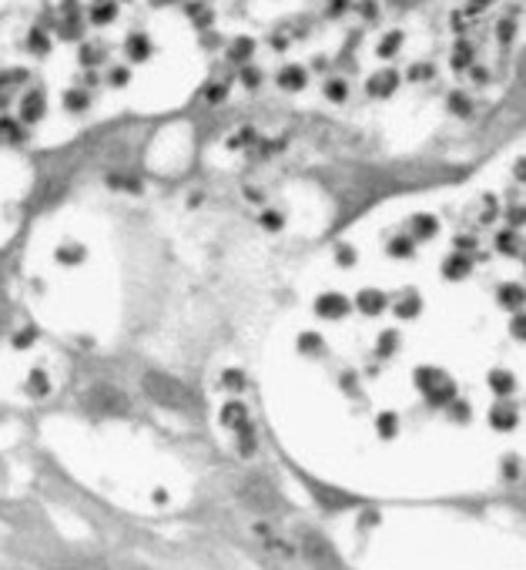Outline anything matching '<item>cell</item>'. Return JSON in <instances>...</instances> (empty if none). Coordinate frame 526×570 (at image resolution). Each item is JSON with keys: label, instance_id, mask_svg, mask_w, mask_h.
I'll return each mask as SVG.
<instances>
[{"label": "cell", "instance_id": "6da1fadb", "mask_svg": "<svg viewBox=\"0 0 526 570\" xmlns=\"http://www.w3.org/2000/svg\"><path fill=\"white\" fill-rule=\"evenodd\" d=\"M145 393L168 410H188L191 406L188 386L178 383L175 376H165V373H145Z\"/></svg>", "mask_w": 526, "mask_h": 570}, {"label": "cell", "instance_id": "277c9868", "mask_svg": "<svg viewBox=\"0 0 526 570\" xmlns=\"http://www.w3.org/2000/svg\"><path fill=\"white\" fill-rule=\"evenodd\" d=\"M241 493L248 497V503H255V507H261V510H276V507H279V503H276L279 497H276V490H272L266 480H251Z\"/></svg>", "mask_w": 526, "mask_h": 570}, {"label": "cell", "instance_id": "3957f363", "mask_svg": "<svg viewBox=\"0 0 526 570\" xmlns=\"http://www.w3.org/2000/svg\"><path fill=\"white\" fill-rule=\"evenodd\" d=\"M85 406L98 416H121V413H128V396L118 386H95V390H88Z\"/></svg>", "mask_w": 526, "mask_h": 570}, {"label": "cell", "instance_id": "7a4b0ae2", "mask_svg": "<svg viewBox=\"0 0 526 570\" xmlns=\"http://www.w3.org/2000/svg\"><path fill=\"white\" fill-rule=\"evenodd\" d=\"M299 543H302V553H306V560H309L312 567H319V570H339V557H336L333 543H329L322 533L302 530V533H299Z\"/></svg>", "mask_w": 526, "mask_h": 570}]
</instances>
